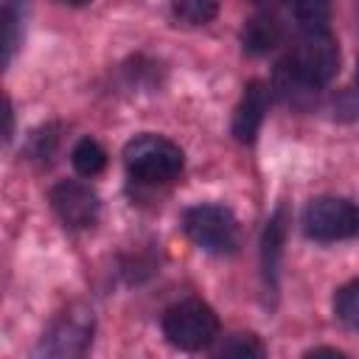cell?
<instances>
[{"label": "cell", "instance_id": "obj_1", "mask_svg": "<svg viewBox=\"0 0 359 359\" xmlns=\"http://www.w3.org/2000/svg\"><path fill=\"white\" fill-rule=\"evenodd\" d=\"M123 163L140 182H171L182 171V149L160 135H137L126 143Z\"/></svg>", "mask_w": 359, "mask_h": 359}, {"label": "cell", "instance_id": "obj_2", "mask_svg": "<svg viewBox=\"0 0 359 359\" xmlns=\"http://www.w3.org/2000/svg\"><path fill=\"white\" fill-rule=\"evenodd\" d=\"M163 334L180 351H202L216 339L219 317L202 300H182L163 314Z\"/></svg>", "mask_w": 359, "mask_h": 359}, {"label": "cell", "instance_id": "obj_3", "mask_svg": "<svg viewBox=\"0 0 359 359\" xmlns=\"http://www.w3.org/2000/svg\"><path fill=\"white\" fill-rule=\"evenodd\" d=\"M303 84H328L339 70V48L328 31H303L294 53L283 62Z\"/></svg>", "mask_w": 359, "mask_h": 359}, {"label": "cell", "instance_id": "obj_4", "mask_svg": "<svg viewBox=\"0 0 359 359\" xmlns=\"http://www.w3.org/2000/svg\"><path fill=\"white\" fill-rule=\"evenodd\" d=\"M182 227L188 238L208 252H233L238 244L236 216L222 205H196L182 216Z\"/></svg>", "mask_w": 359, "mask_h": 359}, {"label": "cell", "instance_id": "obj_5", "mask_svg": "<svg viewBox=\"0 0 359 359\" xmlns=\"http://www.w3.org/2000/svg\"><path fill=\"white\" fill-rule=\"evenodd\" d=\"M303 230L317 241H339L359 233V208L339 196L311 199L303 210Z\"/></svg>", "mask_w": 359, "mask_h": 359}, {"label": "cell", "instance_id": "obj_6", "mask_svg": "<svg viewBox=\"0 0 359 359\" xmlns=\"http://www.w3.org/2000/svg\"><path fill=\"white\" fill-rule=\"evenodd\" d=\"M90 334H93V317L84 309H70L50 325L39 348L48 356H79L90 345Z\"/></svg>", "mask_w": 359, "mask_h": 359}, {"label": "cell", "instance_id": "obj_7", "mask_svg": "<svg viewBox=\"0 0 359 359\" xmlns=\"http://www.w3.org/2000/svg\"><path fill=\"white\" fill-rule=\"evenodd\" d=\"M50 205H53L56 216L67 227H76V230L93 227L95 219H98V208H101L95 191L90 185H81V182H59V185H53Z\"/></svg>", "mask_w": 359, "mask_h": 359}, {"label": "cell", "instance_id": "obj_8", "mask_svg": "<svg viewBox=\"0 0 359 359\" xmlns=\"http://www.w3.org/2000/svg\"><path fill=\"white\" fill-rule=\"evenodd\" d=\"M269 107V84L266 81H250L244 87V95L233 112V137L238 143H252L258 129H261V121H264V112Z\"/></svg>", "mask_w": 359, "mask_h": 359}, {"label": "cell", "instance_id": "obj_9", "mask_svg": "<svg viewBox=\"0 0 359 359\" xmlns=\"http://www.w3.org/2000/svg\"><path fill=\"white\" fill-rule=\"evenodd\" d=\"M283 39V25L275 14H255L241 28V45L252 56H264Z\"/></svg>", "mask_w": 359, "mask_h": 359}, {"label": "cell", "instance_id": "obj_10", "mask_svg": "<svg viewBox=\"0 0 359 359\" xmlns=\"http://www.w3.org/2000/svg\"><path fill=\"white\" fill-rule=\"evenodd\" d=\"M286 213L283 208L269 219L266 230H264V250H261V258H264V275L266 280L275 283V275H278V261H280V247H283V230H286Z\"/></svg>", "mask_w": 359, "mask_h": 359}, {"label": "cell", "instance_id": "obj_11", "mask_svg": "<svg viewBox=\"0 0 359 359\" xmlns=\"http://www.w3.org/2000/svg\"><path fill=\"white\" fill-rule=\"evenodd\" d=\"M70 160H73V168H76L81 177H95V174H101L104 165H107V151H104V146H101L98 140L81 137V140L73 146Z\"/></svg>", "mask_w": 359, "mask_h": 359}, {"label": "cell", "instance_id": "obj_12", "mask_svg": "<svg viewBox=\"0 0 359 359\" xmlns=\"http://www.w3.org/2000/svg\"><path fill=\"white\" fill-rule=\"evenodd\" d=\"M292 14L300 31H328L331 3L328 0H292Z\"/></svg>", "mask_w": 359, "mask_h": 359}, {"label": "cell", "instance_id": "obj_13", "mask_svg": "<svg viewBox=\"0 0 359 359\" xmlns=\"http://www.w3.org/2000/svg\"><path fill=\"white\" fill-rule=\"evenodd\" d=\"M219 0H174V17L185 25H205L216 17Z\"/></svg>", "mask_w": 359, "mask_h": 359}, {"label": "cell", "instance_id": "obj_14", "mask_svg": "<svg viewBox=\"0 0 359 359\" xmlns=\"http://www.w3.org/2000/svg\"><path fill=\"white\" fill-rule=\"evenodd\" d=\"M334 314L339 323H345L348 328L359 331V280L342 286L334 297Z\"/></svg>", "mask_w": 359, "mask_h": 359}, {"label": "cell", "instance_id": "obj_15", "mask_svg": "<svg viewBox=\"0 0 359 359\" xmlns=\"http://www.w3.org/2000/svg\"><path fill=\"white\" fill-rule=\"evenodd\" d=\"M222 353H227V356H264V345L252 334H236L222 345Z\"/></svg>", "mask_w": 359, "mask_h": 359}, {"label": "cell", "instance_id": "obj_16", "mask_svg": "<svg viewBox=\"0 0 359 359\" xmlns=\"http://www.w3.org/2000/svg\"><path fill=\"white\" fill-rule=\"evenodd\" d=\"M3 31H6V36H3V65H8L11 53H14V45H17V17H14L11 6H6V11H3Z\"/></svg>", "mask_w": 359, "mask_h": 359}, {"label": "cell", "instance_id": "obj_17", "mask_svg": "<svg viewBox=\"0 0 359 359\" xmlns=\"http://www.w3.org/2000/svg\"><path fill=\"white\" fill-rule=\"evenodd\" d=\"M59 3H65V6H87L90 0H59Z\"/></svg>", "mask_w": 359, "mask_h": 359}, {"label": "cell", "instance_id": "obj_18", "mask_svg": "<svg viewBox=\"0 0 359 359\" xmlns=\"http://www.w3.org/2000/svg\"><path fill=\"white\" fill-rule=\"evenodd\" d=\"M252 3H275V0H252Z\"/></svg>", "mask_w": 359, "mask_h": 359}, {"label": "cell", "instance_id": "obj_19", "mask_svg": "<svg viewBox=\"0 0 359 359\" xmlns=\"http://www.w3.org/2000/svg\"><path fill=\"white\" fill-rule=\"evenodd\" d=\"M356 79H359V65H356Z\"/></svg>", "mask_w": 359, "mask_h": 359}]
</instances>
